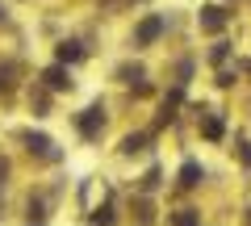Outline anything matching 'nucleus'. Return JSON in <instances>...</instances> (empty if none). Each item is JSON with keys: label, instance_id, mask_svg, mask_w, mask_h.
Returning a JSON list of instances; mask_svg holds the SVG:
<instances>
[{"label": "nucleus", "instance_id": "obj_1", "mask_svg": "<svg viewBox=\"0 0 251 226\" xmlns=\"http://www.w3.org/2000/svg\"><path fill=\"white\" fill-rule=\"evenodd\" d=\"M29 151H38L42 159H59V151H54V143L46 134H29Z\"/></svg>", "mask_w": 251, "mask_h": 226}, {"label": "nucleus", "instance_id": "obj_2", "mask_svg": "<svg viewBox=\"0 0 251 226\" xmlns=\"http://www.w3.org/2000/svg\"><path fill=\"white\" fill-rule=\"evenodd\" d=\"M222 25H226V13H222V9H201V29H209V34H218Z\"/></svg>", "mask_w": 251, "mask_h": 226}, {"label": "nucleus", "instance_id": "obj_3", "mask_svg": "<svg viewBox=\"0 0 251 226\" xmlns=\"http://www.w3.org/2000/svg\"><path fill=\"white\" fill-rule=\"evenodd\" d=\"M97 130H100V109L97 105H92V109H84V118H80V134H97Z\"/></svg>", "mask_w": 251, "mask_h": 226}, {"label": "nucleus", "instance_id": "obj_4", "mask_svg": "<svg viewBox=\"0 0 251 226\" xmlns=\"http://www.w3.org/2000/svg\"><path fill=\"white\" fill-rule=\"evenodd\" d=\"M159 29H163V21H159V17H147V21H143V29H138V42H151V38H159Z\"/></svg>", "mask_w": 251, "mask_h": 226}, {"label": "nucleus", "instance_id": "obj_5", "mask_svg": "<svg viewBox=\"0 0 251 226\" xmlns=\"http://www.w3.org/2000/svg\"><path fill=\"white\" fill-rule=\"evenodd\" d=\"M197 180H201V168H197L193 159H188L184 168H180V184H197Z\"/></svg>", "mask_w": 251, "mask_h": 226}, {"label": "nucleus", "instance_id": "obj_6", "mask_svg": "<svg viewBox=\"0 0 251 226\" xmlns=\"http://www.w3.org/2000/svg\"><path fill=\"white\" fill-rule=\"evenodd\" d=\"M80 54H84V50H80L75 42H63V46H59V59H63V63H75Z\"/></svg>", "mask_w": 251, "mask_h": 226}, {"label": "nucleus", "instance_id": "obj_7", "mask_svg": "<svg viewBox=\"0 0 251 226\" xmlns=\"http://www.w3.org/2000/svg\"><path fill=\"white\" fill-rule=\"evenodd\" d=\"M46 84H50V88H67V80H63V67H50V72H46Z\"/></svg>", "mask_w": 251, "mask_h": 226}, {"label": "nucleus", "instance_id": "obj_8", "mask_svg": "<svg viewBox=\"0 0 251 226\" xmlns=\"http://www.w3.org/2000/svg\"><path fill=\"white\" fill-rule=\"evenodd\" d=\"M205 138H222V118H205Z\"/></svg>", "mask_w": 251, "mask_h": 226}, {"label": "nucleus", "instance_id": "obj_9", "mask_svg": "<svg viewBox=\"0 0 251 226\" xmlns=\"http://www.w3.org/2000/svg\"><path fill=\"white\" fill-rule=\"evenodd\" d=\"M147 143V134H130V138H126V143H122V151H138V147H143Z\"/></svg>", "mask_w": 251, "mask_h": 226}, {"label": "nucleus", "instance_id": "obj_10", "mask_svg": "<svg viewBox=\"0 0 251 226\" xmlns=\"http://www.w3.org/2000/svg\"><path fill=\"white\" fill-rule=\"evenodd\" d=\"M92 222H97V226H113V209H97Z\"/></svg>", "mask_w": 251, "mask_h": 226}, {"label": "nucleus", "instance_id": "obj_11", "mask_svg": "<svg viewBox=\"0 0 251 226\" xmlns=\"http://www.w3.org/2000/svg\"><path fill=\"white\" fill-rule=\"evenodd\" d=\"M172 222H176V226H197V218H193V214H188V209H184V214H176V218H172Z\"/></svg>", "mask_w": 251, "mask_h": 226}]
</instances>
